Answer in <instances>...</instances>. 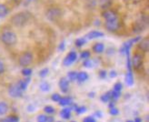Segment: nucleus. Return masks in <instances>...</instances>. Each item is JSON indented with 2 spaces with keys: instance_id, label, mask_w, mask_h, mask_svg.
I'll return each mask as SVG.
<instances>
[{
  "instance_id": "f257e3e1",
  "label": "nucleus",
  "mask_w": 149,
  "mask_h": 122,
  "mask_svg": "<svg viewBox=\"0 0 149 122\" xmlns=\"http://www.w3.org/2000/svg\"><path fill=\"white\" fill-rule=\"evenodd\" d=\"M30 18H31L30 13L26 11H21L13 15L10 18V22L15 27H21L26 26L27 24V22H29V20H30Z\"/></svg>"
},
{
  "instance_id": "20e7f679",
  "label": "nucleus",
  "mask_w": 149,
  "mask_h": 122,
  "mask_svg": "<svg viewBox=\"0 0 149 122\" xmlns=\"http://www.w3.org/2000/svg\"><path fill=\"white\" fill-rule=\"evenodd\" d=\"M33 54L30 51H25L18 57V64L22 67H26L33 62Z\"/></svg>"
},
{
  "instance_id": "49530a36",
  "label": "nucleus",
  "mask_w": 149,
  "mask_h": 122,
  "mask_svg": "<svg viewBox=\"0 0 149 122\" xmlns=\"http://www.w3.org/2000/svg\"><path fill=\"white\" fill-rule=\"evenodd\" d=\"M130 1H132V2H138V1H140V0H130Z\"/></svg>"
},
{
  "instance_id": "a878e982",
  "label": "nucleus",
  "mask_w": 149,
  "mask_h": 122,
  "mask_svg": "<svg viewBox=\"0 0 149 122\" xmlns=\"http://www.w3.org/2000/svg\"><path fill=\"white\" fill-rule=\"evenodd\" d=\"M100 100L102 102L104 103H107V102H109L111 100V97H110V92L108 91V92L105 93V94H103L100 97Z\"/></svg>"
},
{
  "instance_id": "bb28decb",
  "label": "nucleus",
  "mask_w": 149,
  "mask_h": 122,
  "mask_svg": "<svg viewBox=\"0 0 149 122\" xmlns=\"http://www.w3.org/2000/svg\"><path fill=\"white\" fill-rule=\"evenodd\" d=\"M77 72H76V71H70V72H68V79L69 81H76L77 80Z\"/></svg>"
},
{
  "instance_id": "cd10ccee",
  "label": "nucleus",
  "mask_w": 149,
  "mask_h": 122,
  "mask_svg": "<svg viewBox=\"0 0 149 122\" xmlns=\"http://www.w3.org/2000/svg\"><path fill=\"white\" fill-rule=\"evenodd\" d=\"M2 122H19V118L17 116H9L3 119Z\"/></svg>"
},
{
  "instance_id": "a18cd8bd",
  "label": "nucleus",
  "mask_w": 149,
  "mask_h": 122,
  "mask_svg": "<svg viewBox=\"0 0 149 122\" xmlns=\"http://www.w3.org/2000/svg\"><path fill=\"white\" fill-rule=\"evenodd\" d=\"M134 122H142V119L140 118H136V119L134 120Z\"/></svg>"
},
{
  "instance_id": "4c0bfd02",
  "label": "nucleus",
  "mask_w": 149,
  "mask_h": 122,
  "mask_svg": "<svg viewBox=\"0 0 149 122\" xmlns=\"http://www.w3.org/2000/svg\"><path fill=\"white\" fill-rule=\"evenodd\" d=\"M109 114L112 116H116L119 114V110L116 108V107H114V108H111L109 109Z\"/></svg>"
},
{
  "instance_id": "79ce46f5",
  "label": "nucleus",
  "mask_w": 149,
  "mask_h": 122,
  "mask_svg": "<svg viewBox=\"0 0 149 122\" xmlns=\"http://www.w3.org/2000/svg\"><path fill=\"white\" fill-rule=\"evenodd\" d=\"M109 76H110V78H111V79H113V78H116V76H117V73H116V72L115 70H112V71L110 72Z\"/></svg>"
},
{
  "instance_id": "f3484780",
  "label": "nucleus",
  "mask_w": 149,
  "mask_h": 122,
  "mask_svg": "<svg viewBox=\"0 0 149 122\" xmlns=\"http://www.w3.org/2000/svg\"><path fill=\"white\" fill-rule=\"evenodd\" d=\"M105 50V45L103 43H95L93 46V51L96 54H101Z\"/></svg>"
},
{
  "instance_id": "c03bdc74",
  "label": "nucleus",
  "mask_w": 149,
  "mask_h": 122,
  "mask_svg": "<svg viewBox=\"0 0 149 122\" xmlns=\"http://www.w3.org/2000/svg\"><path fill=\"white\" fill-rule=\"evenodd\" d=\"M95 116H96L97 118H102L103 114H102V112H101V111H96V112L95 113Z\"/></svg>"
},
{
  "instance_id": "5701e85b",
  "label": "nucleus",
  "mask_w": 149,
  "mask_h": 122,
  "mask_svg": "<svg viewBox=\"0 0 149 122\" xmlns=\"http://www.w3.org/2000/svg\"><path fill=\"white\" fill-rule=\"evenodd\" d=\"M86 43V39H85V37H79V39H76V41H74V44H76V46L77 48L83 47Z\"/></svg>"
},
{
  "instance_id": "e433bc0d",
  "label": "nucleus",
  "mask_w": 149,
  "mask_h": 122,
  "mask_svg": "<svg viewBox=\"0 0 149 122\" xmlns=\"http://www.w3.org/2000/svg\"><path fill=\"white\" fill-rule=\"evenodd\" d=\"M62 97L59 95V94H57V93H55V94H53L51 96V100H53L54 102H58L59 100H60V98H61Z\"/></svg>"
},
{
  "instance_id": "0eeeda50",
  "label": "nucleus",
  "mask_w": 149,
  "mask_h": 122,
  "mask_svg": "<svg viewBox=\"0 0 149 122\" xmlns=\"http://www.w3.org/2000/svg\"><path fill=\"white\" fill-rule=\"evenodd\" d=\"M131 64H132V67L135 68V69H139V68L142 67V64H143V56L141 54H139V53L135 54L132 57Z\"/></svg>"
},
{
  "instance_id": "c756f323",
  "label": "nucleus",
  "mask_w": 149,
  "mask_h": 122,
  "mask_svg": "<svg viewBox=\"0 0 149 122\" xmlns=\"http://www.w3.org/2000/svg\"><path fill=\"white\" fill-rule=\"evenodd\" d=\"M44 111L47 114H48V115H51V114H54L56 112V109L54 107H52V106H46L44 108Z\"/></svg>"
},
{
  "instance_id": "393cba45",
  "label": "nucleus",
  "mask_w": 149,
  "mask_h": 122,
  "mask_svg": "<svg viewBox=\"0 0 149 122\" xmlns=\"http://www.w3.org/2000/svg\"><path fill=\"white\" fill-rule=\"evenodd\" d=\"M110 92V97H111V100L116 101V100H118L119 97H120V92H117V91L115 90H111Z\"/></svg>"
},
{
  "instance_id": "aec40b11",
  "label": "nucleus",
  "mask_w": 149,
  "mask_h": 122,
  "mask_svg": "<svg viewBox=\"0 0 149 122\" xmlns=\"http://www.w3.org/2000/svg\"><path fill=\"white\" fill-rule=\"evenodd\" d=\"M8 109H9V108H8V105H7L6 102L0 101V117L5 116L7 113V111H8Z\"/></svg>"
},
{
  "instance_id": "2f4dec72",
  "label": "nucleus",
  "mask_w": 149,
  "mask_h": 122,
  "mask_svg": "<svg viewBox=\"0 0 149 122\" xmlns=\"http://www.w3.org/2000/svg\"><path fill=\"white\" fill-rule=\"evenodd\" d=\"M36 121L37 122H48V117L46 116V115H43V114H41V115L37 116Z\"/></svg>"
},
{
  "instance_id": "09e8293b",
  "label": "nucleus",
  "mask_w": 149,
  "mask_h": 122,
  "mask_svg": "<svg viewBox=\"0 0 149 122\" xmlns=\"http://www.w3.org/2000/svg\"><path fill=\"white\" fill-rule=\"evenodd\" d=\"M12 1H17V0H12Z\"/></svg>"
},
{
  "instance_id": "b1692460",
  "label": "nucleus",
  "mask_w": 149,
  "mask_h": 122,
  "mask_svg": "<svg viewBox=\"0 0 149 122\" xmlns=\"http://www.w3.org/2000/svg\"><path fill=\"white\" fill-rule=\"evenodd\" d=\"M39 88L43 92H48V91L50 90V84L47 82H43L40 84Z\"/></svg>"
},
{
  "instance_id": "6ab92c4d",
  "label": "nucleus",
  "mask_w": 149,
  "mask_h": 122,
  "mask_svg": "<svg viewBox=\"0 0 149 122\" xmlns=\"http://www.w3.org/2000/svg\"><path fill=\"white\" fill-rule=\"evenodd\" d=\"M88 79V74L85 71H81V72H78L77 75V80L79 82V83H83L85 81H86Z\"/></svg>"
},
{
  "instance_id": "8fccbe9b",
  "label": "nucleus",
  "mask_w": 149,
  "mask_h": 122,
  "mask_svg": "<svg viewBox=\"0 0 149 122\" xmlns=\"http://www.w3.org/2000/svg\"><path fill=\"white\" fill-rule=\"evenodd\" d=\"M72 122H76V121H72Z\"/></svg>"
},
{
  "instance_id": "58836bf2",
  "label": "nucleus",
  "mask_w": 149,
  "mask_h": 122,
  "mask_svg": "<svg viewBox=\"0 0 149 122\" xmlns=\"http://www.w3.org/2000/svg\"><path fill=\"white\" fill-rule=\"evenodd\" d=\"M83 122H96V121H95V119L94 117H92V116H88V117H86V118H85L83 119Z\"/></svg>"
},
{
  "instance_id": "9d476101",
  "label": "nucleus",
  "mask_w": 149,
  "mask_h": 122,
  "mask_svg": "<svg viewBox=\"0 0 149 122\" xmlns=\"http://www.w3.org/2000/svg\"><path fill=\"white\" fill-rule=\"evenodd\" d=\"M58 86L63 93H66L69 89V80L66 78H62L58 82Z\"/></svg>"
},
{
  "instance_id": "6e6552de",
  "label": "nucleus",
  "mask_w": 149,
  "mask_h": 122,
  "mask_svg": "<svg viewBox=\"0 0 149 122\" xmlns=\"http://www.w3.org/2000/svg\"><path fill=\"white\" fill-rule=\"evenodd\" d=\"M77 58V54L74 51H71L69 52L68 55L65 56V57L63 60V65L65 67H69L71 66L74 61Z\"/></svg>"
},
{
  "instance_id": "f704fd0d",
  "label": "nucleus",
  "mask_w": 149,
  "mask_h": 122,
  "mask_svg": "<svg viewBox=\"0 0 149 122\" xmlns=\"http://www.w3.org/2000/svg\"><path fill=\"white\" fill-rule=\"evenodd\" d=\"M48 73H49V69H48L47 67H45V68H43V69L40 70L39 76H40L41 78H46L47 76L48 75Z\"/></svg>"
},
{
  "instance_id": "7c9ffc66",
  "label": "nucleus",
  "mask_w": 149,
  "mask_h": 122,
  "mask_svg": "<svg viewBox=\"0 0 149 122\" xmlns=\"http://www.w3.org/2000/svg\"><path fill=\"white\" fill-rule=\"evenodd\" d=\"M83 65H84V67H87V68H91V67H93V66H94V62H93V60L87 58V59H85Z\"/></svg>"
},
{
  "instance_id": "4468645a",
  "label": "nucleus",
  "mask_w": 149,
  "mask_h": 122,
  "mask_svg": "<svg viewBox=\"0 0 149 122\" xmlns=\"http://www.w3.org/2000/svg\"><path fill=\"white\" fill-rule=\"evenodd\" d=\"M30 78L29 77H27V78H26V79H20L18 82H17V85L19 86V88L23 90V91H25L26 88H27V87H28V85H29V83H30Z\"/></svg>"
},
{
  "instance_id": "423d86ee",
  "label": "nucleus",
  "mask_w": 149,
  "mask_h": 122,
  "mask_svg": "<svg viewBox=\"0 0 149 122\" xmlns=\"http://www.w3.org/2000/svg\"><path fill=\"white\" fill-rule=\"evenodd\" d=\"M8 94L10 97L14 98H18V97H21L22 95H23V90L19 88L17 83H14L8 88Z\"/></svg>"
},
{
  "instance_id": "ea45409f",
  "label": "nucleus",
  "mask_w": 149,
  "mask_h": 122,
  "mask_svg": "<svg viewBox=\"0 0 149 122\" xmlns=\"http://www.w3.org/2000/svg\"><path fill=\"white\" fill-rule=\"evenodd\" d=\"M5 71V64L2 60H0V75H2Z\"/></svg>"
},
{
  "instance_id": "3c124183",
  "label": "nucleus",
  "mask_w": 149,
  "mask_h": 122,
  "mask_svg": "<svg viewBox=\"0 0 149 122\" xmlns=\"http://www.w3.org/2000/svg\"><path fill=\"white\" fill-rule=\"evenodd\" d=\"M58 122H60V121H58Z\"/></svg>"
},
{
  "instance_id": "1a4fd4ad",
  "label": "nucleus",
  "mask_w": 149,
  "mask_h": 122,
  "mask_svg": "<svg viewBox=\"0 0 149 122\" xmlns=\"http://www.w3.org/2000/svg\"><path fill=\"white\" fill-rule=\"evenodd\" d=\"M102 17L105 19V21L107 20H112V19H116L118 18L117 14L113 11V10H110V9H107V10H104L102 13Z\"/></svg>"
},
{
  "instance_id": "39448f33",
  "label": "nucleus",
  "mask_w": 149,
  "mask_h": 122,
  "mask_svg": "<svg viewBox=\"0 0 149 122\" xmlns=\"http://www.w3.org/2000/svg\"><path fill=\"white\" fill-rule=\"evenodd\" d=\"M105 27L107 31L109 32H116L120 27V19H112V20H107L105 21Z\"/></svg>"
},
{
  "instance_id": "7ed1b4c3",
  "label": "nucleus",
  "mask_w": 149,
  "mask_h": 122,
  "mask_svg": "<svg viewBox=\"0 0 149 122\" xmlns=\"http://www.w3.org/2000/svg\"><path fill=\"white\" fill-rule=\"evenodd\" d=\"M46 17L51 22H56L62 17V10L57 6H50L46 11Z\"/></svg>"
},
{
  "instance_id": "de8ad7c7",
  "label": "nucleus",
  "mask_w": 149,
  "mask_h": 122,
  "mask_svg": "<svg viewBox=\"0 0 149 122\" xmlns=\"http://www.w3.org/2000/svg\"><path fill=\"white\" fill-rule=\"evenodd\" d=\"M126 122H134V120H127Z\"/></svg>"
},
{
  "instance_id": "ddd939ff",
  "label": "nucleus",
  "mask_w": 149,
  "mask_h": 122,
  "mask_svg": "<svg viewBox=\"0 0 149 122\" xmlns=\"http://www.w3.org/2000/svg\"><path fill=\"white\" fill-rule=\"evenodd\" d=\"M104 35L105 34L101 31H98V30H92V31H90L86 36V37L87 39H98V37L104 36Z\"/></svg>"
},
{
  "instance_id": "37998d69",
  "label": "nucleus",
  "mask_w": 149,
  "mask_h": 122,
  "mask_svg": "<svg viewBox=\"0 0 149 122\" xmlns=\"http://www.w3.org/2000/svg\"><path fill=\"white\" fill-rule=\"evenodd\" d=\"M65 42H62V43L60 44V46H59V48H58V50H59V51H63V50L65 49Z\"/></svg>"
},
{
  "instance_id": "c85d7f7f",
  "label": "nucleus",
  "mask_w": 149,
  "mask_h": 122,
  "mask_svg": "<svg viewBox=\"0 0 149 122\" xmlns=\"http://www.w3.org/2000/svg\"><path fill=\"white\" fill-rule=\"evenodd\" d=\"M21 73H22V75L24 76V77L27 78L32 74V69H31V68H29L28 67H24L23 69H22Z\"/></svg>"
},
{
  "instance_id": "a19ab883",
  "label": "nucleus",
  "mask_w": 149,
  "mask_h": 122,
  "mask_svg": "<svg viewBox=\"0 0 149 122\" xmlns=\"http://www.w3.org/2000/svg\"><path fill=\"white\" fill-rule=\"evenodd\" d=\"M99 78H100V79H105V78H107V71H105V70H101V71L99 72Z\"/></svg>"
},
{
  "instance_id": "412c9836",
  "label": "nucleus",
  "mask_w": 149,
  "mask_h": 122,
  "mask_svg": "<svg viewBox=\"0 0 149 122\" xmlns=\"http://www.w3.org/2000/svg\"><path fill=\"white\" fill-rule=\"evenodd\" d=\"M60 117L64 119H69L71 118V109L65 108L60 111Z\"/></svg>"
},
{
  "instance_id": "a211bd4d",
  "label": "nucleus",
  "mask_w": 149,
  "mask_h": 122,
  "mask_svg": "<svg viewBox=\"0 0 149 122\" xmlns=\"http://www.w3.org/2000/svg\"><path fill=\"white\" fill-rule=\"evenodd\" d=\"M73 102H72V97H63L60 98V100L58 101V104L59 106L61 107H65V106H68V105H71Z\"/></svg>"
},
{
  "instance_id": "473e14b6",
  "label": "nucleus",
  "mask_w": 149,
  "mask_h": 122,
  "mask_svg": "<svg viewBox=\"0 0 149 122\" xmlns=\"http://www.w3.org/2000/svg\"><path fill=\"white\" fill-rule=\"evenodd\" d=\"M90 56H91V54H90V52H89L88 50L82 51V53L80 54V57H81L82 59H84V60L89 58V57H90Z\"/></svg>"
},
{
  "instance_id": "f8f14e48",
  "label": "nucleus",
  "mask_w": 149,
  "mask_h": 122,
  "mask_svg": "<svg viewBox=\"0 0 149 122\" xmlns=\"http://www.w3.org/2000/svg\"><path fill=\"white\" fill-rule=\"evenodd\" d=\"M138 48L141 51L148 52V50H149V39H148V36H146V37H144V39H140V42L138 43Z\"/></svg>"
},
{
  "instance_id": "2eb2a0df",
  "label": "nucleus",
  "mask_w": 149,
  "mask_h": 122,
  "mask_svg": "<svg viewBox=\"0 0 149 122\" xmlns=\"http://www.w3.org/2000/svg\"><path fill=\"white\" fill-rule=\"evenodd\" d=\"M9 14V8L6 5L0 3V18L6 17Z\"/></svg>"
},
{
  "instance_id": "c9c22d12",
  "label": "nucleus",
  "mask_w": 149,
  "mask_h": 122,
  "mask_svg": "<svg viewBox=\"0 0 149 122\" xmlns=\"http://www.w3.org/2000/svg\"><path fill=\"white\" fill-rule=\"evenodd\" d=\"M74 110H76V112L77 114H83V113H85L86 111V107H84V106H81V107H77V108L74 109Z\"/></svg>"
},
{
  "instance_id": "4be33fe9",
  "label": "nucleus",
  "mask_w": 149,
  "mask_h": 122,
  "mask_svg": "<svg viewBox=\"0 0 149 122\" xmlns=\"http://www.w3.org/2000/svg\"><path fill=\"white\" fill-rule=\"evenodd\" d=\"M125 82L128 86L134 85V77H133L132 71H128L127 74L125 75Z\"/></svg>"
},
{
  "instance_id": "9b49d317",
  "label": "nucleus",
  "mask_w": 149,
  "mask_h": 122,
  "mask_svg": "<svg viewBox=\"0 0 149 122\" xmlns=\"http://www.w3.org/2000/svg\"><path fill=\"white\" fill-rule=\"evenodd\" d=\"M147 25V22L144 21V20H139L137 22H135L134 24V32H142L145 30V28L146 27Z\"/></svg>"
},
{
  "instance_id": "72a5a7b5",
  "label": "nucleus",
  "mask_w": 149,
  "mask_h": 122,
  "mask_svg": "<svg viewBox=\"0 0 149 122\" xmlns=\"http://www.w3.org/2000/svg\"><path fill=\"white\" fill-rule=\"evenodd\" d=\"M123 88V85L121 82H116L115 85H114V88L113 90L115 91H117V92H121V90Z\"/></svg>"
},
{
  "instance_id": "f03ea898",
  "label": "nucleus",
  "mask_w": 149,
  "mask_h": 122,
  "mask_svg": "<svg viewBox=\"0 0 149 122\" xmlns=\"http://www.w3.org/2000/svg\"><path fill=\"white\" fill-rule=\"evenodd\" d=\"M0 40L1 42L8 47H12V46L16 45L17 42V36L13 30L9 29H5L0 33Z\"/></svg>"
},
{
  "instance_id": "dca6fc26",
  "label": "nucleus",
  "mask_w": 149,
  "mask_h": 122,
  "mask_svg": "<svg viewBox=\"0 0 149 122\" xmlns=\"http://www.w3.org/2000/svg\"><path fill=\"white\" fill-rule=\"evenodd\" d=\"M99 6L103 10L109 9V7L113 4V0H99Z\"/></svg>"
}]
</instances>
